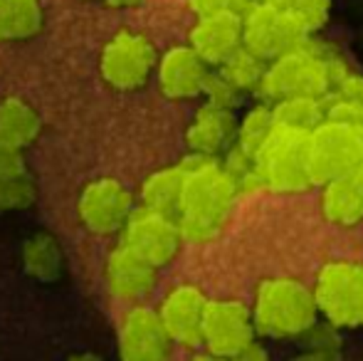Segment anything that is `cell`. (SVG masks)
I'll list each match as a JSON object with an SVG mask.
<instances>
[{"label": "cell", "instance_id": "cell-1", "mask_svg": "<svg viewBox=\"0 0 363 361\" xmlns=\"http://www.w3.org/2000/svg\"><path fill=\"white\" fill-rule=\"evenodd\" d=\"M178 164L186 171V188L176 213L183 238L193 245L218 240L240 198L238 183L225 171L220 159L186 154Z\"/></svg>", "mask_w": 363, "mask_h": 361}, {"label": "cell", "instance_id": "cell-2", "mask_svg": "<svg viewBox=\"0 0 363 361\" xmlns=\"http://www.w3.org/2000/svg\"><path fill=\"white\" fill-rule=\"evenodd\" d=\"M351 72L354 70L349 60L334 45L309 38L304 45L267 65L257 96L267 104H277L291 96L329 99Z\"/></svg>", "mask_w": 363, "mask_h": 361}, {"label": "cell", "instance_id": "cell-3", "mask_svg": "<svg viewBox=\"0 0 363 361\" xmlns=\"http://www.w3.org/2000/svg\"><path fill=\"white\" fill-rule=\"evenodd\" d=\"M252 319L257 337L269 342L304 339L319 322L314 287L291 274H274L257 282L252 294Z\"/></svg>", "mask_w": 363, "mask_h": 361}, {"label": "cell", "instance_id": "cell-4", "mask_svg": "<svg viewBox=\"0 0 363 361\" xmlns=\"http://www.w3.org/2000/svg\"><path fill=\"white\" fill-rule=\"evenodd\" d=\"M306 141L309 134L294 129H277L269 134L262 149L255 156V176L259 193H277V196H296L314 188L306 164Z\"/></svg>", "mask_w": 363, "mask_h": 361}, {"label": "cell", "instance_id": "cell-5", "mask_svg": "<svg viewBox=\"0 0 363 361\" xmlns=\"http://www.w3.org/2000/svg\"><path fill=\"white\" fill-rule=\"evenodd\" d=\"M314 297L319 317L341 332L363 329V260L339 257L316 270Z\"/></svg>", "mask_w": 363, "mask_h": 361}, {"label": "cell", "instance_id": "cell-6", "mask_svg": "<svg viewBox=\"0 0 363 361\" xmlns=\"http://www.w3.org/2000/svg\"><path fill=\"white\" fill-rule=\"evenodd\" d=\"M158 55L153 40L139 30L121 28L104 43L99 52V74L106 87L116 91H136L146 87L156 74Z\"/></svg>", "mask_w": 363, "mask_h": 361}, {"label": "cell", "instance_id": "cell-7", "mask_svg": "<svg viewBox=\"0 0 363 361\" xmlns=\"http://www.w3.org/2000/svg\"><path fill=\"white\" fill-rule=\"evenodd\" d=\"M134 193L114 176H99L84 183L77 198V218L89 235H121L136 211Z\"/></svg>", "mask_w": 363, "mask_h": 361}, {"label": "cell", "instance_id": "cell-8", "mask_svg": "<svg viewBox=\"0 0 363 361\" xmlns=\"http://www.w3.org/2000/svg\"><path fill=\"white\" fill-rule=\"evenodd\" d=\"M306 164L314 186H326L363 166V134L326 119L306 141Z\"/></svg>", "mask_w": 363, "mask_h": 361}, {"label": "cell", "instance_id": "cell-9", "mask_svg": "<svg viewBox=\"0 0 363 361\" xmlns=\"http://www.w3.org/2000/svg\"><path fill=\"white\" fill-rule=\"evenodd\" d=\"M257 342L252 307L242 299H211L203 324V352L233 361L240 352Z\"/></svg>", "mask_w": 363, "mask_h": 361}, {"label": "cell", "instance_id": "cell-10", "mask_svg": "<svg viewBox=\"0 0 363 361\" xmlns=\"http://www.w3.org/2000/svg\"><path fill=\"white\" fill-rule=\"evenodd\" d=\"M119 243H124L129 250H134L136 255L161 270L176 260L186 238H183L176 216H166V213L139 206L119 235Z\"/></svg>", "mask_w": 363, "mask_h": 361}, {"label": "cell", "instance_id": "cell-11", "mask_svg": "<svg viewBox=\"0 0 363 361\" xmlns=\"http://www.w3.org/2000/svg\"><path fill=\"white\" fill-rule=\"evenodd\" d=\"M306 40L309 35L294 20L259 0L242 15V48H247L267 65L296 50Z\"/></svg>", "mask_w": 363, "mask_h": 361}, {"label": "cell", "instance_id": "cell-12", "mask_svg": "<svg viewBox=\"0 0 363 361\" xmlns=\"http://www.w3.org/2000/svg\"><path fill=\"white\" fill-rule=\"evenodd\" d=\"M208 304H211V297L193 282H181L163 294L156 312L176 347H203V324H206Z\"/></svg>", "mask_w": 363, "mask_h": 361}, {"label": "cell", "instance_id": "cell-13", "mask_svg": "<svg viewBox=\"0 0 363 361\" xmlns=\"http://www.w3.org/2000/svg\"><path fill=\"white\" fill-rule=\"evenodd\" d=\"M173 349L176 344L168 337L156 309L146 304L126 309L119 322L121 361H171Z\"/></svg>", "mask_w": 363, "mask_h": 361}, {"label": "cell", "instance_id": "cell-14", "mask_svg": "<svg viewBox=\"0 0 363 361\" xmlns=\"http://www.w3.org/2000/svg\"><path fill=\"white\" fill-rule=\"evenodd\" d=\"M104 282L111 297L136 307V304H144V299L156 289L158 267H153L148 260L129 250L124 243H116L106 252Z\"/></svg>", "mask_w": 363, "mask_h": 361}, {"label": "cell", "instance_id": "cell-15", "mask_svg": "<svg viewBox=\"0 0 363 361\" xmlns=\"http://www.w3.org/2000/svg\"><path fill=\"white\" fill-rule=\"evenodd\" d=\"M211 74V67L198 57L191 45H173L158 60L156 82L166 99L191 101L206 94Z\"/></svg>", "mask_w": 363, "mask_h": 361}, {"label": "cell", "instance_id": "cell-16", "mask_svg": "<svg viewBox=\"0 0 363 361\" xmlns=\"http://www.w3.org/2000/svg\"><path fill=\"white\" fill-rule=\"evenodd\" d=\"M188 45L208 67H220L242 48V15H198L188 33Z\"/></svg>", "mask_w": 363, "mask_h": 361}, {"label": "cell", "instance_id": "cell-17", "mask_svg": "<svg viewBox=\"0 0 363 361\" xmlns=\"http://www.w3.org/2000/svg\"><path fill=\"white\" fill-rule=\"evenodd\" d=\"M238 124L240 119L235 111L218 109V106L203 101L186 126L188 154L223 159L238 141Z\"/></svg>", "mask_w": 363, "mask_h": 361}, {"label": "cell", "instance_id": "cell-18", "mask_svg": "<svg viewBox=\"0 0 363 361\" xmlns=\"http://www.w3.org/2000/svg\"><path fill=\"white\" fill-rule=\"evenodd\" d=\"M319 211L329 226L356 228L363 223V166L319 188Z\"/></svg>", "mask_w": 363, "mask_h": 361}, {"label": "cell", "instance_id": "cell-19", "mask_svg": "<svg viewBox=\"0 0 363 361\" xmlns=\"http://www.w3.org/2000/svg\"><path fill=\"white\" fill-rule=\"evenodd\" d=\"M43 134V116L23 96H3L0 99V141L28 149Z\"/></svg>", "mask_w": 363, "mask_h": 361}, {"label": "cell", "instance_id": "cell-20", "mask_svg": "<svg viewBox=\"0 0 363 361\" xmlns=\"http://www.w3.org/2000/svg\"><path fill=\"white\" fill-rule=\"evenodd\" d=\"M183 188H186V171H183V166H161V169L151 171L141 181L139 206L166 213V216H176L183 198Z\"/></svg>", "mask_w": 363, "mask_h": 361}, {"label": "cell", "instance_id": "cell-21", "mask_svg": "<svg viewBox=\"0 0 363 361\" xmlns=\"http://www.w3.org/2000/svg\"><path fill=\"white\" fill-rule=\"evenodd\" d=\"M23 270L38 282H55L65 274L62 243L48 231L35 233L23 245Z\"/></svg>", "mask_w": 363, "mask_h": 361}, {"label": "cell", "instance_id": "cell-22", "mask_svg": "<svg viewBox=\"0 0 363 361\" xmlns=\"http://www.w3.org/2000/svg\"><path fill=\"white\" fill-rule=\"evenodd\" d=\"M43 25V0H0V43H25Z\"/></svg>", "mask_w": 363, "mask_h": 361}, {"label": "cell", "instance_id": "cell-23", "mask_svg": "<svg viewBox=\"0 0 363 361\" xmlns=\"http://www.w3.org/2000/svg\"><path fill=\"white\" fill-rule=\"evenodd\" d=\"M274 121L277 126L294 131L311 134L316 126L326 121V99H314V96H291L272 104Z\"/></svg>", "mask_w": 363, "mask_h": 361}, {"label": "cell", "instance_id": "cell-24", "mask_svg": "<svg viewBox=\"0 0 363 361\" xmlns=\"http://www.w3.org/2000/svg\"><path fill=\"white\" fill-rule=\"evenodd\" d=\"M223 79H228L235 89H240L242 94H257L259 84L267 72V62L259 60L255 52H250L247 48H240L230 60H225L223 65L216 70Z\"/></svg>", "mask_w": 363, "mask_h": 361}, {"label": "cell", "instance_id": "cell-25", "mask_svg": "<svg viewBox=\"0 0 363 361\" xmlns=\"http://www.w3.org/2000/svg\"><path fill=\"white\" fill-rule=\"evenodd\" d=\"M277 129L274 121L272 104L267 101H257L255 106H250L238 124V141L235 144L242 151H247L250 156H257V151L262 149V144L269 139V134Z\"/></svg>", "mask_w": 363, "mask_h": 361}, {"label": "cell", "instance_id": "cell-26", "mask_svg": "<svg viewBox=\"0 0 363 361\" xmlns=\"http://www.w3.org/2000/svg\"><path fill=\"white\" fill-rule=\"evenodd\" d=\"M259 3L284 13L309 38L314 33H319L331 18V0H259Z\"/></svg>", "mask_w": 363, "mask_h": 361}, {"label": "cell", "instance_id": "cell-27", "mask_svg": "<svg viewBox=\"0 0 363 361\" xmlns=\"http://www.w3.org/2000/svg\"><path fill=\"white\" fill-rule=\"evenodd\" d=\"M301 344H304L306 352H314L329 361L344 359V332L336 329L334 324L324 322V319H319V322L306 332Z\"/></svg>", "mask_w": 363, "mask_h": 361}, {"label": "cell", "instance_id": "cell-28", "mask_svg": "<svg viewBox=\"0 0 363 361\" xmlns=\"http://www.w3.org/2000/svg\"><path fill=\"white\" fill-rule=\"evenodd\" d=\"M38 201V183L30 174L0 179V213L28 211Z\"/></svg>", "mask_w": 363, "mask_h": 361}, {"label": "cell", "instance_id": "cell-29", "mask_svg": "<svg viewBox=\"0 0 363 361\" xmlns=\"http://www.w3.org/2000/svg\"><path fill=\"white\" fill-rule=\"evenodd\" d=\"M206 104H213L218 109H225V111H238L240 104H242V91L235 89L228 79H223L218 72L211 74L208 79V87H206Z\"/></svg>", "mask_w": 363, "mask_h": 361}, {"label": "cell", "instance_id": "cell-30", "mask_svg": "<svg viewBox=\"0 0 363 361\" xmlns=\"http://www.w3.org/2000/svg\"><path fill=\"white\" fill-rule=\"evenodd\" d=\"M326 119L363 134V109L359 104H354V101H349L346 96L331 94L326 99Z\"/></svg>", "mask_w": 363, "mask_h": 361}, {"label": "cell", "instance_id": "cell-31", "mask_svg": "<svg viewBox=\"0 0 363 361\" xmlns=\"http://www.w3.org/2000/svg\"><path fill=\"white\" fill-rule=\"evenodd\" d=\"M257 0H188L191 10L198 15H216V13H233L245 15Z\"/></svg>", "mask_w": 363, "mask_h": 361}, {"label": "cell", "instance_id": "cell-32", "mask_svg": "<svg viewBox=\"0 0 363 361\" xmlns=\"http://www.w3.org/2000/svg\"><path fill=\"white\" fill-rule=\"evenodd\" d=\"M28 171V159H25V149L0 141V179H15V176H25Z\"/></svg>", "mask_w": 363, "mask_h": 361}, {"label": "cell", "instance_id": "cell-33", "mask_svg": "<svg viewBox=\"0 0 363 361\" xmlns=\"http://www.w3.org/2000/svg\"><path fill=\"white\" fill-rule=\"evenodd\" d=\"M334 94L346 96V99L354 101V104H359L361 109H363V74L351 72L349 77H346L344 82L339 84V89H336Z\"/></svg>", "mask_w": 363, "mask_h": 361}, {"label": "cell", "instance_id": "cell-34", "mask_svg": "<svg viewBox=\"0 0 363 361\" xmlns=\"http://www.w3.org/2000/svg\"><path fill=\"white\" fill-rule=\"evenodd\" d=\"M233 361H272V354H269L267 344H262L257 339V342L250 344V347L245 349V352H240Z\"/></svg>", "mask_w": 363, "mask_h": 361}, {"label": "cell", "instance_id": "cell-35", "mask_svg": "<svg viewBox=\"0 0 363 361\" xmlns=\"http://www.w3.org/2000/svg\"><path fill=\"white\" fill-rule=\"evenodd\" d=\"M287 361H329V359H324V357H319V354L306 352V349H301V352L291 354V357H289Z\"/></svg>", "mask_w": 363, "mask_h": 361}, {"label": "cell", "instance_id": "cell-36", "mask_svg": "<svg viewBox=\"0 0 363 361\" xmlns=\"http://www.w3.org/2000/svg\"><path fill=\"white\" fill-rule=\"evenodd\" d=\"M67 361H104L99 357V354H94V352H79V354H72Z\"/></svg>", "mask_w": 363, "mask_h": 361}, {"label": "cell", "instance_id": "cell-37", "mask_svg": "<svg viewBox=\"0 0 363 361\" xmlns=\"http://www.w3.org/2000/svg\"><path fill=\"white\" fill-rule=\"evenodd\" d=\"M109 8H134V5H139L141 0H104Z\"/></svg>", "mask_w": 363, "mask_h": 361}, {"label": "cell", "instance_id": "cell-38", "mask_svg": "<svg viewBox=\"0 0 363 361\" xmlns=\"http://www.w3.org/2000/svg\"><path fill=\"white\" fill-rule=\"evenodd\" d=\"M188 361H225V359H220V357H213V354H208V352H198V354H193Z\"/></svg>", "mask_w": 363, "mask_h": 361}]
</instances>
